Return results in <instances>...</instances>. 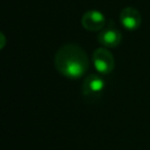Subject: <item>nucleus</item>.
<instances>
[{
    "label": "nucleus",
    "instance_id": "nucleus-1",
    "mask_svg": "<svg viewBox=\"0 0 150 150\" xmlns=\"http://www.w3.org/2000/svg\"><path fill=\"white\" fill-rule=\"evenodd\" d=\"M54 67L60 74L70 79L82 77L90 67V60L84 50L75 43L63 45L54 56Z\"/></svg>",
    "mask_w": 150,
    "mask_h": 150
},
{
    "label": "nucleus",
    "instance_id": "nucleus-2",
    "mask_svg": "<svg viewBox=\"0 0 150 150\" xmlns=\"http://www.w3.org/2000/svg\"><path fill=\"white\" fill-rule=\"evenodd\" d=\"M93 64L101 74H109L113 71L115 61L113 54L107 48H97L93 54Z\"/></svg>",
    "mask_w": 150,
    "mask_h": 150
},
{
    "label": "nucleus",
    "instance_id": "nucleus-3",
    "mask_svg": "<svg viewBox=\"0 0 150 150\" xmlns=\"http://www.w3.org/2000/svg\"><path fill=\"white\" fill-rule=\"evenodd\" d=\"M105 88V80L100 75L91 74L84 79L82 86V93L86 98L97 99L99 98Z\"/></svg>",
    "mask_w": 150,
    "mask_h": 150
},
{
    "label": "nucleus",
    "instance_id": "nucleus-4",
    "mask_svg": "<svg viewBox=\"0 0 150 150\" xmlns=\"http://www.w3.org/2000/svg\"><path fill=\"white\" fill-rule=\"evenodd\" d=\"M106 19L104 15L98 11H88L81 18V25L88 31L97 32L104 28Z\"/></svg>",
    "mask_w": 150,
    "mask_h": 150
},
{
    "label": "nucleus",
    "instance_id": "nucleus-5",
    "mask_svg": "<svg viewBox=\"0 0 150 150\" xmlns=\"http://www.w3.org/2000/svg\"><path fill=\"white\" fill-rule=\"evenodd\" d=\"M119 20L123 27L129 31L137 30L141 26V15L134 7H125L121 11Z\"/></svg>",
    "mask_w": 150,
    "mask_h": 150
},
{
    "label": "nucleus",
    "instance_id": "nucleus-6",
    "mask_svg": "<svg viewBox=\"0 0 150 150\" xmlns=\"http://www.w3.org/2000/svg\"><path fill=\"white\" fill-rule=\"evenodd\" d=\"M121 33L115 28H107L99 33L98 41L105 47H116L121 42Z\"/></svg>",
    "mask_w": 150,
    "mask_h": 150
},
{
    "label": "nucleus",
    "instance_id": "nucleus-7",
    "mask_svg": "<svg viewBox=\"0 0 150 150\" xmlns=\"http://www.w3.org/2000/svg\"><path fill=\"white\" fill-rule=\"evenodd\" d=\"M1 38H2V45H1V47H3V45H4V35L3 34H1Z\"/></svg>",
    "mask_w": 150,
    "mask_h": 150
}]
</instances>
